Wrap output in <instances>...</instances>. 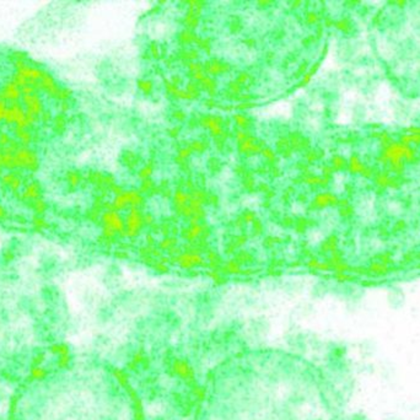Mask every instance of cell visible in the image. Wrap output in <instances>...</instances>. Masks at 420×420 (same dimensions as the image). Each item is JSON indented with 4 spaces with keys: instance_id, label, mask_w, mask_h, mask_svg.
<instances>
[{
    "instance_id": "cell-1",
    "label": "cell",
    "mask_w": 420,
    "mask_h": 420,
    "mask_svg": "<svg viewBox=\"0 0 420 420\" xmlns=\"http://www.w3.org/2000/svg\"><path fill=\"white\" fill-rule=\"evenodd\" d=\"M199 420H317L316 392L294 365L241 364L211 380Z\"/></svg>"
},
{
    "instance_id": "cell-2",
    "label": "cell",
    "mask_w": 420,
    "mask_h": 420,
    "mask_svg": "<svg viewBox=\"0 0 420 420\" xmlns=\"http://www.w3.org/2000/svg\"><path fill=\"white\" fill-rule=\"evenodd\" d=\"M10 420H135V408L116 375L93 364L73 363L23 384Z\"/></svg>"
},
{
    "instance_id": "cell-3",
    "label": "cell",
    "mask_w": 420,
    "mask_h": 420,
    "mask_svg": "<svg viewBox=\"0 0 420 420\" xmlns=\"http://www.w3.org/2000/svg\"><path fill=\"white\" fill-rule=\"evenodd\" d=\"M34 333V319L26 302L0 290V366L25 350Z\"/></svg>"
},
{
    "instance_id": "cell-4",
    "label": "cell",
    "mask_w": 420,
    "mask_h": 420,
    "mask_svg": "<svg viewBox=\"0 0 420 420\" xmlns=\"http://www.w3.org/2000/svg\"><path fill=\"white\" fill-rule=\"evenodd\" d=\"M15 161L17 171L36 172L40 169V157L38 154L30 146H21L15 152Z\"/></svg>"
},
{
    "instance_id": "cell-5",
    "label": "cell",
    "mask_w": 420,
    "mask_h": 420,
    "mask_svg": "<svg viewBox=\"0 0 420 420\" xmlns=\"http://www.w3.org/2000/svg\"><path fill=\"white\" fill-rule=\"evenodd\" d=\"M21 105L25 108L27 113L32 114V116L37 117L40 119V116L45 112V102H43L42 98L40 93H34V95H26L22 96Z\"/></svg>"
},
{
    "instance_id": "cell-6",
    "label": "cell",
    "mask_w": 420,
    "mask_h": 420,
    "mask_svg": "<svg viewBox=\"0 0 420 420\" xmlns=\"http://www.w3.org/2000/svg\"><path fill=\"white\" fill-rule=\"evenodd\" d=\"M0 99L4 100L5 102L10 104H16V102L21 101L22 92L19 86H16L13 81H7L2 85L0 87Z\"/></svg>"
},
{
    "instance_id": "cell-7",
    "label": "cell",
    "mask_w": 420,
    "mask_h": 420,
    "mask_svg": "<svg viewBox=\"0 0 420 420\" xmlns=\"http://www.w3.org/2000/svg\"><path fill=\"white\" fill-rule=\"evenodd\" d=\"M14 138L21 144V146H30L36 140V134L31 128H14Z\"/></svg>"
},
{
    "instance_id": "cell-8",
    "label": "cell",
    "mask_w": 420,
    "mask_h": 420,
    "mask_svg": "<svg viewBox=\"0 0 420 420\" xmlns=\"http://www.w3.org/2000/svg\"><path fill=\"white\" fill-rule=\"evenodd\" d=\"M2 183L5 187H8L11 190H17L22 186V177L21 173L16 171H9L7 173H3L2 176Z\"/></svg>"
},
{
    "instance_id": "cell-9",
    "label": "cell",
    "mask_w": 420,
    "mask_h": 420,
    "mask_svg": "<svg viewBox=\"0 0 420 420\" xmlns=\"http://www.w3.org/2000/svg\"><path fill=\"white\" fill-rule=\"evenodd\" d=\"M41 195H42V187L38 182H30L27 183L23 188L22 197L27 201H37V199H41Z\"/></svg>"
},
{
    "instance_id": "cell-10",
    "label": "cell",
    "mask_w": 420,
    "mask_h": 420,
    "mask_svg": "<svg viewBox=\"0 0 420 420\" xmlns=\"http://www.w3.org/2000/svg\"><path fill=\"white\" fill-rule=\"evenodd\" d=\"M52 129L54 133L57 134H61L64 131H66L67 128V118L66 116H64L63 113H59L57 114V116L53 117V120H52Z\"/></svg>"
},
{
    "instance_id": "cell-11",
    "label": "cell",
    "mask_w": 420,
    "mask_h": 420,
    "mask_svg": "<svg viewBox=\"0 0 420 420\" xmlns=\"http://www.w3.org/2000/svg\"><path fill=\"white\" fill-rule=\"evenodd\" d=\"M67 182L69 186H78L79 182H80V176L76 172H68L67 173Z\"/></svg>"
},
{
    "instance_id": "cell-12",
    "label": "cell",
    "mask_w": 420,
    "mask_h": 420,
    "mask_svg": "<svg viewBox=\"0 0 420 420\" xmlns=\"http://www.w3.org/2000/svg\"><path fill=\"white\" fill-rule=\"evenodd\" d=\"M70 96H72V93H70V90L68 89V87H63V86H61L60 90H59V92H58L57 101H59V102L69 101Z\"/></svg>"
},
{
    "instance_id": "cell-13",
    "label": "cell",
    "mask_w": 420,
    "mask_h": 420,
    "mask_svg": "<svg viewBox=\"0 0 420 420\" xmlns=\"http://www.w3.org/2000/svg\"><path fill=\"white\" fill-rule=\"evenodd\" d=\"M13 139L14 138L8 132H0V148H4V146L9 145Z\"/></svg>"
},
{
    "instance_id": "cell-14",
    "label": "cell",
    "mask_w": 420,
    "mask_h": 420,
    "mask_svg": "<svg viewBox=\"0 0 420 420\" xmlns=\"http://www.w3.org/2000/svg\"><path fill=\"white\" fill-rule=\"evenodd\" d=\"M53 120V114L51 111H45L40 116V122L42 123H52Z\"/></svg>"
},
{
    "instance_id": "cell-15",
    "label": "cell",
    "mask_w": 420,
    "mask_h": 420,
    "mask_svg": "<svg viewBox=\"0 0 420 420\" xmlns=\"http://www.w3.org/2000/svg\"><path fill=\"white\" fill-rule=\"evenodd\" d=\"M7 102L4 101V100L0 99V122H3L4 120V116H5V111H7Z\"/></svg>"
},
{
    "instance_id": "cell-16",
    "label": "cell",
    "mask_w": 420,
    "mask_h": 420,
    "mask_svg": "<svg viewBox=\"0 0 420 420\" xmlns=\"http://www.w3.org/2000/svg\"><path fill=\"white\" fill-rule=\"evenodd\" d=\"M58 108H59V111L61 113L67 112L68 110H70V104L69 101H63V102H59V106H58Z\"/></svg>"
},
{
    "instance_id": "cell-17",
    "label": "cell",
    "mask_w": 420,
    "mask_h": 420,
    "mask_svg": "<svg viewBox=\"0 0 420 420\" xmlns=\"http://www.w3.org/2000/svg\"><path fill=\"white\" fill-rule=\"evenodd\" d=\"M2 176H3V167L0 166V178H2Z\"/></svg>"
}]
</instances>
